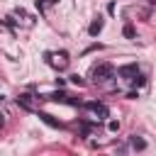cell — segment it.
I'll use <instances>...</instances> for the list:
<instances>
[{
	"label": "cell",
	"instance_id": "obj_1",
	"mask_svg": "<svg viewBox=\"0 0 156 156\" xmlns=\"http://www.w3.org/2000/svg\"><path fill=\"white\" fill-rule=\"evenodd\" d=\"M112 73H115V68H112L110 63H95V66L90 68V78H93L95 83H102V80L112 78Z\"/></svg>",
	"mask_w": 156,
	"mask_h": 156
},
{
	"label": "cell",
	"instance_id": "obj_2",
	"mask_svg": "<svg viewBox=\"0 0 156 156\" xmlns=\"http://www.w3.org/2000/svg\"><path fill=\"white\" fill-rule=\"evenodd\" d=\"M85 107H88L93 115H98V119H105V117H110V110H107L102 102H85Z\"/></svg>",
	"mask_w": 156,
	"mask_h": 156
},
{
	"label": "cell",
	"instance_id": "obj_3",
	"mask_svg": "<svg viewBox=\"0 0 156 156\" xmlns=\"http://www.w3.org/2000/svg\"><path fill=\"white\" fill-rule=\"evenodd\" d=\"M136 71H139V68H136V63H124V66H119V68H117V73H119L122 78H132Z\"/></svg>",
	"mask_w": 156,
	"mask_h": 156
},
{
	"label": "cell",
	"instance_id": "obj_4",
	"mask_svg": "<svg viewBox=\"0 0 156 156\" xmlns=\"http://www.w3.org/2000/svg\"><path fill=\"white\" fill-rule=\"evenodd\" d=\"M39 119H41V122H46V124H49V127H54V129H61V122H58V119H54V117H51V115H46V112H39Z\"/></svg>",
	"mask_w": 156,
	"mask_h": 156
},
{
	"label": "cell",
	"instance_id": "obj_5",
	"mask_svg": "<svg viewBox=\"0 0 156 156\" xmlns=\"http://www.w3.org/2000/svg\"><path fill=\"white\" fill-rule=\"evenodd\" d=\"M88 32H90V37H98L100 32H102V20L98 17V20H93L90 22V27H88Z\"/></svg>",
	"mask_w": 156,
	"mask_h": 156
},
{
	"label": "cell",
	"instance_id": "obj_6",
	"mask_svg": "<svg viewBox=\"0 0 156 156\" xmlns=\"http://www.w3.org/2000/svg\"><path fill=\"white\" fill-rule=\"evenodd\" d=\"M129 144H132V149H136V151H144V149H146V141H144L141 136H136V134L129 136Z\"/></svg>",
	"mask_w": 156,
	"mask_h": 156
},
{
	"label": "cell",
	"instance_id": "obj_7",
	"mask_svg": "<svg viewBox=\"0 0 156 156\" xmlns=\"http://www.w3.org/2000/svg\"><path fill=\"white\" fill-rule=\"evenodd\" d=\"M46 100H54V102H66V100H68V95H66V93H61V90H56V93L46 95Z\"/></svg>",
	"mask_w": 156,
	"mask_h": 156
},
{
	"label": "cell",
	"instance_id": "obj_8",
	"mask_svg": "<svg viewBox=\"0 0 156 156\" xmlns=\"http://www.w3.org/2000/svg\"><path fill=\"white\" fill-rule=\"evenodd\" d=\"M144 83H146V78H144V76H141V73H139V71H136V73H134V76H132V85H134V88H141V85H144Z\"/></svg>",
	"mask_w": 156,
	"mask_h": 156
},
{
	"label": "cell",
	"instance_id": "obj_9",
	"mask_svg": "<svg viewBox=\"0 0 156 156\" xmlns=\"http://www.w3.org/2000/svg\"><path fill=\"white\" fill-rule=\"evenodd\" d=\"M17 105L24 107V110H32V100H29V95H20V98H17Z\"/></svg>",
	"mask_w": 156,
	"mask_h": 156
},
{
	"label": "cell",
	"instance_id": "obj_10",
	"mask_svg": "<svg viewBox=\"0 0 156 156\" xmlns=\"http://www.w3.org/2000/svg\"><path fill=\"white\" fill-rule=\"evenodd\" d=\"M122 34H124L127 39H134V27H132V24H127V27L122 29Z\"/></svg>",
	"mask_w": 156,
	"mask_h": 156
},
{
	"label": "cell",
	"instance_id": "obj_11",
	"mask_svg": "<svg viewBox=\"0 0 156 156\" xmlns=\"http://www.w3.org/2000/svg\"><path fill=\"white\" fill-rule=\"evenodd\" d=\"M107 129H110V132H117V129H119V122H117V119H110V122H107Z\"/></svg>",
	"mask_w": 156,
	"mask_h": 156
},
{
	"label": "cell",
	"instance_id": "obj_12",
	"mask_svg": "<svg viewBox=\"0 0 156 156\" xmlns=\"http://www.w3.org/2000/svg\"><path fill=\"white\" fill-rule=\"evenodd\" d=\"M71 83H76V85H83V78H80L78 73H73V76H71Z\"/></svg>",
	"mask_w": 156,
	"mask_h": 156
},
{
	"label": "cell",
	"instance_id": "obj_13",
	"mask_svg": "<svg viewBox=\"0 0 156 156\" xmlns=\"http://www.w3.org/2000/svg\"><path fill=\"white\" fill-rule=\"evenodd\" d=\"M0 124H2V115H0Z\"/></svg>",
	"mask_w": 156,
	"mask_h": 156
}]
</instances>
